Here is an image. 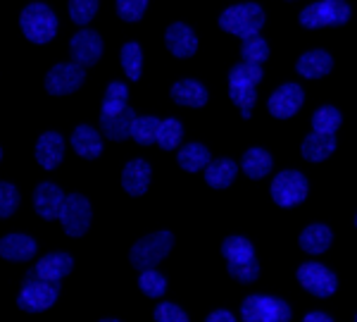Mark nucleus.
<instances>
[{
  "label": "nucleus",
  "mask_w": 357,
  "mask_h": 322,
  "mask_svg": "<svg viewBox=\"0 0 357 322\" xmlns=\"http://www.w3.org/2000/svg\"><path fill=\"white\" fill-rule=\"evenodd\" d=\"M57 296H60V281L41 279L31 268L24 275V281H22L17 306L24 313H43V310H48L57 301Z\"/></svg>",
  "instance_id": "nucleus-1"
},
{
  "label": "nucleus",
  "mask_w": 357,
  "mask_h": 322,
  "mask_svg": "<svg viewBox=\"0 0 357 322\" xmlns=\"http://www.w3.org/2000/svg\"><path fill=\"white\" fill-rule=\"evenodd\" d=\"M20 24L31 43H48L57 34V17L43 3H29L20 15Z\"/></svg>",
  "instance_id": "nucleus-2"
},
{
  "label": "nucleus",
  "mask_w": 357,
  "mask_h": 322,
  "mask_svg": "<svg viewBox=\"0 0 357 322\" xmlns=\"http://www.w3.org/2000/svg\"><path fill=\"white\" fill-rule=\"evenodd\" d=\"M264 24V13L257 3H241L234 8L224 10L220 17V27L224 31L234 34L238 38H248L260 34V29Z\"/></svg>",
  "instance_id": "nucleus-3"
},
{
  "label": "nucleus",
  "mask_w": 357,
  "mask_h": 322,
  "mask_svg": "<svg viewBox=\"0 0 357 322\" xmlns=\"http://www.w3.org/2000/svg\"><path fill=\"white\" fill-rule=\"evenodd\" d=\"M172 246H174L172 232H155L151 237H143L141 241H136L134 249L129 251V261L136 270L146 272V270H153L165 261L167 253L172 251Z\"/></svg>",
  "instance_id": "nucleus-4"
},
{
  "label": "nucleus",
  "mask_w": 357,
  "mask_h": 322,
  "mask_svg": "<svg viewBox=\"0 0 357 322\" xmlns=\"http://www.w3.org/2000/svg\"><path fill=\"white\" fill-rule=\"evenodd\" d=\"M353 10L345 0H317L301 13V24L305 29L343 27L350 20Z\"/></svg>",
  "instance_id": "nucleus-5"
},
{
  "label": "nucleus",
  "mask_w": 357,
  "mask_h": 322,
  "mask_svg": "<svg viewBox=\"0 0 357 322\" xmlns=\"http://www.w3.org/2000/svg\"><path fill=\"white\" fill-rule=\"evenodd\" d=\"M241 318L243 322H289L291 306L281 298L252 294L241 306Z\"/></svg>",
  "instance_id": "nucleus-6"
},
{
  "label": "nucleus",
  "mask_w": 357,
  "mask_h": 322,
  "mask_svg": "<svg viewBox=\"0 0 357 322\" xmlns=\"http://www.w3.org/2000/svg\"><path fill=\"white\" fill-rule=\"evenodd\" d=\"M307 180L303 172L296 170H284L274 177L272 182V198L281 208H293V205L303 203L307 198Z\"/></svg>",
  "instance_id": "nucleus-7"
},
{
  "label": "nucleus",
  "mask_w": 357,
  "mask_h": 322,
  "mask_svg": "<svg viewBox=\"0 0 357 322\" xmlns=\"http://www.w3.org/2000/svg\"><path fill=\"white\" fill-rule=\"evenodd\" d=\"M91 215H93V212H91L89 198L82 196V193L67 196L65 205H62V212H60V222L67 237H84L91 227Z\"/></svg>",
  "instance_id": "nucleus-8"
},
{
  "label": "nucleus",
  "mask_w": 357,
  "mask_h": 322,
  "mask_svg": "<svg viewBox=\"0 0 357 322\" xmlns=\"http://www.w3.org/2000/svg\"><path fill=\"white\" fill-rule=\"evenodd\" d=\"M86 79V70L77 62H62L55 65L53 70L45 74V91L50 96H67L74 94L77 89H82Z\"/></svg>",
  "instance_id": "nucleus-9"
},
{
  "label": "nucleus",
  "mask_w": 357,
  "mask_h": 322,
  "mask_svg": "<svg viewBox=\"0 0 357 322\" xmlns=\"http://www.w3.org/2000/svg\"><path fill=\"white\" fill-rule=\"evenodd\" d=\"M298 281H301L310 294L319 298L331 296L338 286L336 275L329 268L319 265V263H305V265H301V270H298Z\"/></svg>",
  "instance_id": "nucleus-10"
},
{
  "label": "nucleus",
  "mask_w": 357,
  "mask_h": 322,
  "mask_svg": "<svg viewBox=\"0 0 357 322\" xmlns=\"http://www.w3.org/2000/svg\"><path fill=\"white\" fill-rule=\"evenodd\" d=\"M69 53H72V60L82 67H91L100 60L102 55V38L100 34L93 31V29H82L72 36L69 41Z\"/></svg>",
  "instance_id": "nucleus-11"
},
{
  "label": "nucleus",
  "mask_w": 357,
  "mask_h": 322,
  "mask_svg": "<svg viewBox=\"0 0 357 322\" xmlns=\"http://www.w3.org/2000/svg\"><path fill=\"white\" fill-rule=\"evenodd\" d=\"M65 193L53 182H43L33 191V208L43 220H60L62 205H65Z\"/></svg>",
  "instance_id": "nucleus-12"
},
{
  "label": "nucleus",
  "mask_w": 357,
  "mask_h": 322,
  "mask_svg": "<svg viewBox=\"0 0 357 322\" xmlns=\"http://www.w3.org/2000/svg\"><path fill=\"white\" fill-rule=\"evenodd\" d=\"M305 101V91L298 84H284L272 94L269 98V112L279 119H289L293 117L298 110H301Z\"/></svg>",
  "instance_id": "nucleus-13"
},
{
  "label": "nucleus",
  "mask_w": 357,
  "mask_h": 322,
  "mask_svg": "<svg viewBox=\"0 0 357 322\" xmlns=\"http://www.w3.org/2000/svg\"><path fill=\"white\" fill-rule=\"evenodd\" d=\"M165 43L169 48V53L176 57H191L198 50V38H195L193 29L186 27L183 22H174V24L167 27Z\"/></svg>",
  "instance_id": "nucleus-14"
},
{
  "label": "nucleus",
  "mask_w": 357,
  "mask_h": 322,
  "mask_svg": "<svg viewBox=\"0 0 357 322\" xmlns=\"http://www.w3.org/2000/svg\"><path fill=\"white\" fill-rule=\"evenodd\" d=\"M65 158V139L57 131H45L36 143V160L43 170H55Z\"/></svg>",
  "instance_id": "nucleus-15"
},
{
  "label": "nucleus",
  "mask_w": 357,
  "mask_h": 322,
  "mask_svg": "<svg viewBox=\"0 0 357 322\" xmlns=\"http://www.w3.org/2000/svg\"><path fill=\"white\" fill-rule=\"evenodd\" d=\"M74 268V258L69 253H48L41 261L33 265V272L41 279H50V281H60L65 279Z\"/></svg>",
  "instance_id": "nucleus-16"
},
{
  "label": "nucleus",
  "mask_w": 357,
  "mask_h": 322,
  "mask_svg": "<svg viewBox=\"0 0 357 322\" xmlns=\"http://www.w3.org/2000/svg\"><path fill=\"white\" fill-rule=\"evenodd\" d=\"M36 249H38L36 241L31 237H26V234H8V237L0 239V256L13 263L31 261Z\"/></svg>",
  "instance_id": "nucleus-17"
},
{
  "label": "nucleus",
  "mask_w": 357,
  "mask_h": 322,
  "mask_svg": "<svg viewBox=\"0 0 357 322\" xmlns=\"http://www.w3.org/2000/svg\"><path fill=\"white\" fill-rule=\"evenodd\" d=\"M151 184V165L146 160H131L122 172V186L129 196H143Z\"/></svg>",
  "instance_id": "nucleus-18"
},
{
  "label": "nucleus",
  "mask_w": 357,
  "mask_h": 322,
  "mask_svg": "<svg viewBox=\"0 0 357 322\" xmlns=\"http://www.w3.org/2000/svg\"><path fill=\"white\" fill-rule=\"evenodd\" d=\"M136 119V112L129 105L117 115H100V129L110 141H124L131 136V124Z\"/></svg>",
  "instance_id": "nucleus-19"
},
{
  "label": "nucleus",
  "mask_w": 357,
  "mask_h": 322,
  "mask_svg": "<svg viewBox=\"0 0 357 322\" xmlns=\"http://www.w3.org/2000/svg\"><path fill=\"white\" fill-rule=\"evenodd\" d=\"M333 67V60L326 50H307L301 55V60L296 62V72L305 79H319L326 77Z\"/></svg>",
  "instance_id": "nucleus-20"
},
{
  "label": "nucleus",
  "mask_w": 357,
  "mask_h": 322,
  "mask_svg": "<svg viewBox=\"0 0 357 322\" xmlns=\"http://www.w3.org/2000/svg\"><path fill=\"white\" fill-rule=\"evenodd\" d=\"M172 98L178 105H188V108H203L207 103V91L205 86L195 79H181L172 86Z\"/></svg>",
  "instance_id": "nucleus-21"
},
{
  "label": "nucleus",
  "mask_w": 357,
  "mask_h": 322,
  "mask_svg": "<svg viewBox=\"0 0 357 322\" xmlns=\"http://www.w3.org/2000/svg\"><path fill=\"white\" fill-rule=\"evenodd\" d=\"M72 146L82 158L93 160L102 153V139L96 129H91L89 124H79L72 134Z\"/></svg>",
  "instance_id": "nucleus-22"
},
{
  "label": "nucleus",
  "mask_w": 357,
  "mask_h": 322,
  "mask_svg": "<svg viewBox=\"0 0 357 322\" xmlns=\"http://www.w3.org/2000/svg\"><path fill=\"white\" fill-rule=\"evenodd\" d=\"M333 234L326 224H310V227L303 229L301 234V249L310 256H319L331 246Z\"/></svg>",
  "instance_id": "nucleus-23"
},
{
  "label": "nucleus",
  "mask_w": 357,
  "mask_h": 322,
  "mask_svg": "<svg viewBox=\"0 0 357 322\" xmlns=\"http://www.w3.org/2000/svg\"><path fill=\"white\" fill-rule=\"evenodd\" d=\"M236 172H238V165L229 158H220L212 160L205 168V182L210 184L212 189H227L231 186V182L236 180Z\"/></svg>",
  "instance_id": "nucleus-24"
},
{
  "label": "nucleus",
  "mask_w": 357,
  "mask_h": 322,
  "mask_svg": "<svg viewBox=\"0 0 357 322\" xmlns=\"http://www.w3.org/2000/svg\"><path fill=\"white\" fill-rule=\"evenodd\" d=\"M336 148V139L331 134H310L307 139L303 141V158L310 160V163H321L333 153Z\"/></svg>",
  "instance_id": "nucleus-25"
},
{
  "label": "nucleus",
  "mask_w": 357,
  "mask_h": 322,
  "mask_svg": "<svg viewBox=\"0 0 357 322\" xmlns=\"http://www.w3.org/2000/svg\"><path fill=\"white\" fill-rule=\"evenodd\" d=\"M176 160L186 172H200L212 163V155L203 143H188V146H183L178 151Z\"/></svg>",
  "instance_id": "nucleus-26"
},
{
  "label": "nucleus",
  "mask_w": 357,
  "mask_h": 322,
  "mask_svg": "<svg viewBox=\"0 0 357 322\" xmlns=\"http://www.w3.org/2000/svg\"><path fill=\"white\" fill-rule=\"evenodd\" d=\"M262 82V65L238 62L229 72V89H255Z\"/></svg>",
  "instance_id": "nucleus-27"
},
{
  "label": "nucleus",
  "mask_w": 357,
  "mask_h": 322,
  "mask_svg": "<svg viewBox=\"0 0 357 322\" xmlns=\"http://www.w3.org/2000/svg\"><path fill=\"white\" fill-rule=\"evenodd\" d=\"M272 155H269L264 148H250V151H245L243 155V172L250 180H262V177H267L269 172H272Z\"/></svg>",
  "instance_id": "nucleus-28"
},
{
  "label": "nucleus",
  "mask_w": 357,
  "mask_h": 322,
  "mask_svg": "<svg viewBox=\"0 0 357 322\" xmlns=\"http://www.w3.org/2000/svg\"><path fill=\"white\" fill-rule=\"evenodd\" d=\"M222 256L227 258V263H248L255 258V249L243 237H229L222 244Z\"/></svg>",
  "instance_id": "nucleus-29"
},
{
  "label": "nucleus",
  "mask_w": 357,
  "mask_h": 322,
  "mask_svg": "<svg viewBox=\"0 0 357 322\" xmlns=\"http://www.w3.org/2000/svg\"><path fill=\"white\" fill-rule=\"evenodd\" d=\"M129 105V89L122 82H112L102 98V112L100 115H117Z\"/></svg>",
  "instance_id": "nucleus-30"
},
{
  "label": "nucleus",
  "mask_w": 357,
  "mask_h": 322,
  "mask_svg": "<svg viewBox=\"0 0 357 322\" xmlns=\"http://www.w3.org/2000/svg\"><path fill=\"white\" fill-rule=\"evenodd\" d=\"M158 129H160V119L158 117H136L134 124H131V139L141 146H151V143L158 141Z\"/></svg>",
  "instance_id": "nucleus-31"
},
{
  "label": "nucleus",
  "mask_w": 357,
  "mask_h": 322,
  "mask_svg": "<svg viewBox=\"0 0 357 322\" xmlns=\"http://www.w3.org/2000/svg\"><path fill=\"white\" fill-rule=\"evenodd\" d=\"M343 122V117H341V112L336 110L333 105H324V108H319L314 115H312V129H314V134H336V129L341 126Z\"/></svg>",
  "instance_id": "nucleus-32"
},
{
  "label": "nucleus",
  "mask_w": 357,
  "mask_h": 322,
  "mask_svg": "<svg viewBox=\"0 0 357 322\" xmlns=\"http://www.w3.org/2000/svg\"><path fill=\"white\" fill-rule=\"evenodd\" d=\"M241 57H243V62H250V65H262L269 57L267 41H264L260 34L243 38V43H241Z\"/></svg>",
  "instance_id": "nucleus-33"
},
{
  "label": "nucleus",
  "mask_w": 357,
  "mask_h": 322,
  "mask_svg": "<svg viewBox=\"0 0 357 322\" xmlns=\"http://www.w3.org/2000/svg\"><path fill=\"white\" fill-rule=\"evenodd\" d=\"M122 70L126 72V77L131 82L141 79V70H143V53H141V45L129 41L122 45Z\"/></svg>",
  "instance_id": "nucleus-34"
},
{
  "label": "nucleus",
  "mask_w": 357,
  "mask_h": 322,
  "mask_svg": "<svg viewBox=\"0 0 357 322\" xmlns=\"http://www.w3.org/2000/svg\"><path fill=\"white\" fill-rule=\"evenodd\" d=\"M181 136H183V126L178 119H165L160 122V129H158V143L162 151H174V148L181 143Z\"/></svg>",
  "instance_id": "nucleus-35"
},
{
  "label": "nucleus",
  "mask_w": 357,
  "mask_h": 322,
  "mask_svg": "<svg viewBox=\"0 0 357 322\" xmlns=\"http://www.w3.org/2000/svg\"><path fill=\"white\" fill-rule=\"evenodd\" d=\"M138 286H141V291L146 296L151 298H162L165 291H167V277L165 275H160L158 270H146V272H141V279H138Z\"/></svg>",
  "instance_id": "nucleus-36"
},
{
  "label": "nucleus",
  "mask_w": 357,
  "mask_h": 322,
  "mask_svg": "<svg viewBox=\"0 0 357 322\" xmlns=\"http://www.w3.org/2000/svg\"><path fill=\"white\" fill-rule=\"evenodd\" d=\"M98 13V0H69V17L74 24L86 27Z\"/></svg>",
  "instance_id": "nucleus-37"
},
{
  "label": "nucleus",
  "mask_w": 357,
  "mask_h": 322,
  "mask_svg": "<svg viewBox=\"0 0 357 322\" xmlns=\"http://www.w3.org/2000/svg\"><path fill=\"white\" fill-rule=\"evenodd\" d=\"M20 208V191L10 182H0V217H10Z\"/></svg>",
  "instance_id": "nucleus-38"
},
{
  "label": "nucleus",
  "mask_w": 357,
  "mask_h": 322,
  "mask_svg": "<svg viewBox=\"0 0 357 322\" xmlns=\"http://www.w3.org/2000/svg\"><path fill=\"white\" fill-rule=\"evenodd\" d=\"M229 275H231L234 279L243 281V284L255 281L257 277H260V265H257V258H252V261H248V263H229Z\"/></svg>",
  "instance_id": "nucleus-39"
},
{
  "label": "nucleus",
  "mask_w": 357,
  "mask_h": 322,
  "mask_svg": "<svg viewBox=\"0 0 357 322\" xmlns=\"http://www.w3.org/2000/svg\"><path fill=\"white\" fill-rule=\"evenodd\" d=\"M148 8V0H117V15L124 22H138Z\"/></svg>",
  "instance_id": "nucleus-40"
},
{
  "label": "nucleus",
  "mask_w": 357,
  "mask_h": 322,
  "mask_svg": "<svg viewBox=\"0 0 357 322\" xmlns=\"http://www.w3.org/2000/svg\"><path fill=\"white\" fill-rule=\"evenodd\" d=\"M155 322H188V315L174 303H160L155 308Z\"/></svg>",
  "instance_id": "nucleus-41"
},
{
  "label": "nucleus",
  "mask_w": 357,
  "mask_h": 322,
  "mask_svg": "<svg viewBox=\"0 0 357 322\" xmlns=\"http://www.w3.org/2000/svg\"><path fill=\"white\" fill-rule=\"evenodd\" d=\"M205 322H236V320H234V315L229 313V310H215V313L207 315Z\"/></svg>",
  "instance_id": "nucleus-42"
},
{
  "label": "nucleus",
  "mask_w": 357,
  "mask_h": 322,
  "mask_svg": "<svg viewBox=\"0 0 357 322\" xmlns=\"http://www.w3.org/2000/svg\"><path fill=\"white\" fill-rule=\"evenodd\" d=\"M303 322H333L326 313H307Z\"/></svg>",
  "instance_id": "nucleus-43"
},
{
  "label": "nucleus",
  "mask_w": 357,
  "mask_h": 322,
  "mask_svg": "<svg viewBox=\"0 0 357 322\" xmlns=\"http://www.w3.org/2000/svg\"><path fill=\"white\" fill-rule=\"evenodd\" d=\"M100 322H119V320H112V318H105V320H100Z\"/></svg>",
  "instance_id": "nucleus-44"
},
{
  "label": "nucleus",
  "mask_w": 357,
  "mask_h": 322,
  "mask_svg": "<svg viewBox=\"0 0 357 322\" xmlns=\"http://www.w3.org/2000/svg\"><path fill=\"white\" fill-rule=\"evenodd\" d=\"M0 158H3V148H0Z\"/></svg>",
  "instance_id": "nucleus-45"
},
{
  "label": "nucleus",
  "mask_w": 357,
  "mask_h": 322,
  "mask_svg": "<svg viewBox=\"0 0 357 322\" xmlns=\"http://www.w3.org/2000/svg\"><path fill=\"white\" fill-rule=\"evenodd\" d=\"M355 224H357V215H355Z\"/></svg>",
  "instance_id": "nucleus-46"
},
{
  "label": "nucleus",
  "mask_w": 357,
  "mask_h": 322,
  "mask_svg": "<svg viewBox=\"0 0 357 322\" xmlns=\"http://www.w3.org/2000/svg\"><path fill=\"white\" fill-rule=\"evenodd\" d=\"M355 322H357V315H355Z\"/></svg>",
  "instance_id": "nucleus-47"
}]
</instances>
